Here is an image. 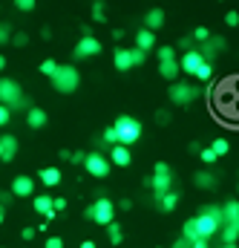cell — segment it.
Wrapping results in <instances>:
<instances>
[{"label": "cell", "mask_w": 239, "mask_h": 248, "mask_svg": "<svg viewBox=\"0 0 239 248\" xmlns=\"http://www.w3.org/2000/svg\"><path fill=\"white\" fill-rule=\"evenodd\" d=\"M9 38H12L9 26H6V23H0V46H3V44H9Z\"/></svg>", "instance_id": "obj_40"}, {"label": "cell", "mask_w": 239, "mask_h": 248, "mask_svg": "<svg viewBox=\"0 0 239 248\" xmlns=\"http://www.w3.org/2000/svg\"><path fill=\"white\" fill-rule=\"evenodd\" d=\"M162 26H164V9H150V12L144 15V29L156 32V29H162Z\"/></svg>", "instance_id": "obj_15"}, {"label": "cell", "mask_w": 239, "mask_h": 248, "mask_svg": "<svg viewBox=\"0 0 239 248\" xmlns=\"http://www.w3.org/2000/svg\"><path fill=\"white\" fill-rule=\"evenodd\" d=\"M44 248H63V240H60V237H49Z\"/></svg>", "instance_id": "obj_42"}, {"label": "cell", "mask_w": 239, "mask_h": 248, "mask_svg": "<svg viewBox=\"0 0 239 248\" xmlns=\"http://www.w3.org/2000/svg\"><path fill=\"white\" fill-rule=\"evenodd\" d=\"M199 159H202L205 165H213V162H216L219 156H216V153H213L210 147H199Z\"/></svg>", "instance_id": "obj_32"}, {"label": "cell", "mask_w": 239, "mask_h": 248, "mask_svg": "<svg viewBox=\"0 0 239 248\" xmlns=\"http://www.w3.org/2000/svg\"><path fill=\"white\" fill-rule=\"evenodd\" d=\"M116 208H121V211H130V208H133V199H119V202H116Z\"/></svg>", "instance_id": "obj_46"}, {"label": "cell", "mask_w": 239, "mask_h": 248, "mask_svg": "<svg viewBox=\"0 0 239 248\" xmlns=\"http://www.w3.org/2000/svg\"><path fill=\"white\" fill-rule=\"evenodd\" d=\"M52 208H55V211H66V199H63V196H58V199H52Z\"/></svg>", "instance_id": "obj_44"}, {"label": "cell", "mask_w": 239, "mask_h": 248, "mask_svg": "<svg viewBox=\"0 0 239 248\" xmlns=\"http://www.w3.org/2000/svg\"><path fill=\"white\" fill-rule=\"evenodd\" d=\"M113 66H116L119 72H127V69H133V61H130V49H116V55H113Z\"/></svg>", "instance_id": "obj_19"}, {"label": "cell", "mask_w": 239, "mask_h": 248, "mask_svg": "<svg viewBox=\"0 0 239 248\" xmlns=\"http://www.w3.org/2000/svg\"><path fill=\"white\" fill-rule=\"evenodd\" d=\"M202 61H205V58H202V52H199V49H187V52L181 55V61H179V69H181V72H187V75H193V72L199 69V63H202Z\"/></svg>", "instance_id": "obj_12"}, {"label": "cell", "mask_w": 239, "mask_h": 248, "mask_svg": "<svg viewBox=\"0 0 239 248\" xmlns=\"http://www.w3.org/2000/svg\"><path fill=\"white\" fill-rule=\"evenodd\" d=\"M130 61H133V66H141V63L147 61V52H141V49H130Z\"/></svg>", "instance_id": "obj_33"}, {"label": "cell", "mask_w": 239, "mask_h": 248, "mask_svg": "<svg viewBox=\"0 0 239 248\" xmlns=\"http://www.w3.org/2000/svg\"><path fill=\"white\" fill-rule=\"evenodd\" d=\"M55 66H58V61H52V58H46V61L41 63L38 69H41V75H52V72H55Z\"/></svg>", "instance_id": "obj_35"}, {"label": "cell", "mask_w": 239, "mask_h": 248, "mask_svg": "<svg viewBox=\"0 0 239 248\" xmlns=\"http://www.w3.org/2000/svg\"><path fill=\"white\" fill-rule=\"evenodd\" d=\"M225 46H228V41H225L222 35H210L208 41H202V49H199V52H202V58H205V61L210 63L219 52H225Z\"/></svg>", "instance_id": "obj_9"}, {"label": "cell", "mask_w": 239, "mask_h": 248, "mask_svg": "<svg viewBox=\"0 0 239 248\" xmlns=\"http://www.w3.org/2000/svg\"><path fill=\"white\" fill-rule=\"evenodd\" d=\"M3 69H6V58H3V55H0V72H3Z\"/></svg>", "instance_id": "obj_55"}, {"label": "cell", "mask_w": 239, "mask_h": 248, "mask_svg": "<svg viewBox=\"0 0 239 248\" xmlns=\"http://www.w3.org/2000/svg\"><path fill=\"white\" fill-rule=\"evenodd\" d=\"M190 248H210V240H205V237H196V240H190Z\"/></svg>", "instance_id": "obj_41"}, {"label": "cell", "mask_w": 239, "mask_h": 248, "mask_svg": "<svg viewBox=\"0 0 239 248\" xmlns=\"http://www.w3.org/2000/svg\"><path fill=\"white\" fill-rule=\"evenodd\" d=\"M193 185L196 187H213L216 185V176L210 170H199V173H193Z\"/></svg>", "instance_id": "obj_21"}, {"label": "cell", "mask_w": 239, "mask_h": 248, "mask_svg": "<svg viewBox=\"0 0 239 248\" xmlns=\"http://www.w3.org/2000/svg\"><path fill=\"white\" fill-rule=\"evenodd\" d=\"M49 78H52V87H55L58 93H63V95L75 93L78 84H81V75H78V69H75L72 63H58L55 72H52Z\"/></svg>", "instance_id": "obj_2"}, {"label": "cell", "mask_w": 239, "mask_h": 248, "mask_svg": "<svg viewBox=\"0 0 239 248\" xmlns=\"http://www.w3.org/2000/svg\"><path fill=\"white\" fill-rule=\"evenodd\" d=\"M9 193L17 196V199L32 196V193H35V179H32V176H23V173L15 176V179H12V187H9Z\"/></svg>", "instance_id": "obj_10"}, {"label": "cell", "mask_w": 239, "mask_h": 248, "mask_svg": "<svg viewBox=\"0 0 239 248\" xmlns=\"http://www.w3.org/2000/svg\"><path fill=\"white\" fill-rule=\"evenodd\" d=\"M0 104H6L9 110H15V107H23V104H26L23 90H20V84H17V81H12V78H0Z\"/></svg>", "instance_id": "obj_5"}, {"label": "cell", "mask_w": 239, "mask_h": 248, "mask_svg": "<svg viewBox=\"0 0 239 248\" xmlns=\"http://www.w3.org/2000/svg\"><path fill=\"white\" fill-rule=\"evenodd\" d=\"M84 156H87V153H81V150H78V153H69V162H75V165H81V162H84Z\"/></svg>", "instance_id": "obj_47"}, {"label": "cell", "mask_w": 239, "mask_h": 248, "mask_svg": "<svg viewBox=\"0 0 239 248\" xmlns=\"http://www.w3.org/2000/svg\"><path fill=\"white\" fill-rule=\"evenodd\" d=\"M81 165H84L87 173L95 176V179H104V176H110V170H113V165H110V159H107L104 153H87Z\"/></svg>", "instance_id": "obj_6"}, {"label": "cell", "mask_w": 239, "mask_h": 248, "mask_svg": "<svg viewBox=\"0 0 239 248\" xmlns=\"http://www.w3.org/2000/svg\"><path fill=\"white\" fill-rule=\"evenodd\" d=\"M3 219H6V208L0 205V225H3Z\"/></svg>", "instance_id": "obj_54"}, {"label": "cell", "mask_w": 239, "mask_h": 248, "mask_svg": "<svg viewBox=\"0 0 239 248\" xmlns=\"http://www.w3.org/2000/svg\"><path fill=\"white\" fill-rule=\"evenodd\" d=\"M55 217H58V211H55V208H49V211H46V214H44V219H46V222H52V219H55Z\"/></svg>", "instance_id": "obj_51"}, {"label": "cell", "mask_w": 239, "mask_h": 248, "mask_svg": "<svg viewBox=\"0 0 239 248\" xmlns=\"http://www.w3.org/2000/svg\"><path fill=\"white\" fill-rule=\"evenodd\" d=\"M113 130H116V141L119 144H127V147L141 139V122L133 119V116H119L116 124H113Z\"/></svg>", "instance_id": "obj_3"}, {"label": "cell", "mask_w": 239, "mask_h": 248, "mask_svg": "<svg viewBox=\"0 0 239 248\" xmlns=\"http://www.w3.org/2000/svg\"><path fill=\"white\" fill-rule=\"evenodd\" d=\"M92 20H95V23H104V20H107V9H104L101 0L92 3Z\"/></svg>", "instance_id": "obj_27"}, {"label": "cell", "mask_w": 239, "mask_h": 248, "mask_svg": "<svg viewBox=\"0 0 239 248\" xmlns=\"http://www.w3.org/2000/svg\"><path fill=\"white\" fill-rule=\"evenodd\" d=\"M101 52V41L95 38V35H81V41L75 44V61H84V58H92V55H98Z\"/></svg>", "instance_id": "obj_7"}, {"label": "cell", "mask_w": 239, "mask_h": 248, "mask_svg": "<svg viewBox=\"0 0 239 248\" xmlns=\"http://www.w3.org/2000/svg\"><path fill=\"white\" fill-rule=\"evenodd\" d=\"M190 38H193L196 44H202V41H208V38H210V29H208V26H196Z\"/></svg>", "instance_id": "obj_30"}, {"label": "cell", "mask_w": 239, "mask_h": 248, "mask_svg": "<svg viewBox=\"0 0 239 248\" xmlns=\"http://www.w3.org/2000/svg\"><path fill=\"white\" fill-rule=\"evenodd\" d=\"M222 219L228 222V225H234L239 219V202H225L222 205Z\"/></svg>", "instance_id": "obj_22"}, {"label": "cell", "mask_w": 239, "mask_h": 248, "mask_svg": "<svg viewBox=\"0 0 239 248\" xmlns=\"http://www.w3.org/2000/svg\"><path fill=\"white\" fill-rule=\"evenodd\" d=\"M170 248H190V240H184V237H179V240H176V243H173Z\"/></svg>", "instance_id": "obj_50"}, {"label": "cell", "mask_w": 239, "mask_h": 248, "mask_svg": "<svg viewBox=\"0 0 239 248\" xmlns=\"http://www.w3.org/2000/svg\"><path fill=\"white\" fill-rule=\"evenodd\" d=\"M9 44H15V46L20 49V46H26V44H29V35H26V32H17V35H12V38H9Z\"/></svg>", "instance_id": "obj_34"}, {"label": "cell", "mask_w": 239, "mask_h": 248, "mask_svg": "<svg viewBox=\"0 0 239 248\" xmlns=\"http://www.w3.org/2000/svg\"><path fill=\"white\" fill-rule=\"evenodd\" d=\"M156 55H159V61H173V58H176V49H173V46H159Z\"/></svg>", "instance_id": "obj_31"}, {"label": "cell", "mask_w": 239, "mask_h": 248, "mask_svg": "<svg viewBox=\"0 0 239 248\" xmlns=\"http://www.w3.org/2000/svg\"><path fill=\"white\" fill-rule=\"evenodd\" d=\"M104 228H107V240H110L113 246H121V240H124V231H121L119 222L113 219V222H110V225H104Z\"/></svg>", "instance_id": "obj_23"}, {"label": "cell", "mask_w": 239, "mask_h": 248, "mask_svg": "<svg viewBox=\"0 0 239 248\" xmlns=\"http://www.w3.org/2000/svg\"><path fill=\"white\" fill-rule=\"evenodd\" d=\"M84 217L92 219V222H98V225H110V222L116 219V202L107 199V196H101V199H95L90 208H84Z\"/></svg>", "instance_id": "obj_4"}, {"label": "cell", "mask_w": 239, "mask_h": 248, "mask_svg": "<svg viewBox=\"0 0 239 248\" xmlns=\"http://www.w3.org/2000/svg\"><path fill=\"white\" fill-rule=\"evenodd\" d=\"M225 23H228V26H239V12H234V9H231V12L225 15Z\"/></svg>", "instance_id": "obj_39"}, {"label": "cell", "mask_w": 239, "mask_h": 248, "mask_svg": "<svg viewBox=\"0 0 239 248\" xmlns=\"http://www.w3.org/2000/svg\"><path fill=\"white\" fill-rule=\"evenodd\" d=\"M219 234H222V243H225V246H234V243L239 240V231L234 228V225H228V222L219 228Z\"/></svg>", "instance_id": "obj_24"}, {"label": "cell", "mask_w": 239, "mask_h": 248, "mask_svg": "<svg viewBox=\"0 0 239 248\" xmlns=\"http://www.w3.org/2000/svg\"><path fill=\"white\" fill-rule=\"evenodd\" d=\"M234 228H237V231H239V219H237V222H234Z\"/></svg>", "instance_id": "obj_56"}, {"label": "cell", "mask_w": 239, "mask_h": 248, "mask_svg": "<svg viewBox=\"0 0 239 248\" xmlns=\"http://www.w3.org/2000/svg\"><path fill=\"white\" fill-rule=\"evenodd\" d=\"M35 3H38V0H15V9H20V12H32Z\"/></svg>", "instance_id": "obj_36"}, {"label": "cell", "mask_w": 239, "mask_h": 248, "mask_svg": "<svg viewBox=\"0 0 239 248\" xmlns=\"http://www.w3.org/2000/svg\"><path fill=\"white\" fill-rule=\"evenodd\" d=\"M20 237H23L26 243H29V240H35V228H23V231H20Z\"/></svg>", "instance_id": "obj_48"}, {"label": "cell", "mask_w": 239, "mask_h": 248, "mask_svg": "<svg viewBox=\"0 0 239 248\" xmlns=\"http://www.w3.org/2000/svg\"><path fill=\"white\" fill-rule=\"evenodd\" d=\"M46 122H49L46 110H41V107H29V110H26V124H29L32 130H41V127H46Z\"/></svg>", "instance_id": "obj_14"}, {"label": "cell", "mask_w": 239, "mask_h": 248, "mask_svg": "<svg viewBox=\"0 0 239 248\" xmlns=\"http://www.w3.org/2000/svg\"><path fill=\"white\" fill-rule=\"evenodd\" d=\"M176 205H179V193H176V190L170 187V190H167V193H164V196L159 199V208L170 214V211H176Z\"/></svg>", "instance_id": "obj_20"}, {"label": "cell", "mask_w": 239, "mask_h": 248, "mask_svg": "<svg viewBox=\"0 0 239 248\" xmlns=\"http://www.w3.org/2000/svg\"><path fill=\"white\" fill-rule=\"evenodd\" d=\"M38 179L44 182V187H55V185H60V170L58 168H41V173H38Z\"/></svg>", "instance_id": "obj_18"}, {"label": "cell", "mask_w": 239, "mask_h": 248, "mask_svg": "<svg viewBox=\"0 0 239 248\" xmlns=\"http://www.w3.org/2000/svg\"><path fill=\"white\" fill-rule=\"evenodd\" d=\"M156 46V32H150V29H141L138 35H135V49H141V52H150Z\"/></svg>", "instance_id": "obj_16"}, {"label": "cell", "mask_w": 239, "mask_h": 248, "mask_svg": "<svg viewBox=\"0 0 239 248\" xmlns=\"http://www.w3.org/2000/svg\"><path fill=\"white\" fill-rule=\"evenodd\" d=\"M153 173H170V165H167V162H156Z\"/></svg>", "instance_id": "obj_43"}, {"label": "cell", "mask_w": 239, "mask_h": 248, "mask_svg": "<svg viewBox=\"0 0 239 248\" xmlns=\"http://www.w3.org/2000/svg\"><path fill=\"white\" fill-rule=\"evenodd\" d=\"M81 248H98V246H95L92 240H84V243H81Z\"/></svg>", "instance_id": "obj_53"}, {"label": "cell", "mask_w": 239, "mask_h": 248, "mask_svg": "<svg viewBox=\"0 0 239 248\" xmlns=\"http://www.w3.org/2000/svg\"><path fill=\"white\" fill-rule=\"evenodd\" d=\"M210 150H213L216 156H225V153L231 150V144H228V139H213V144H210Z\"/></svg>", "instance_id": "obj_28"}, {"label": "cell", "mask_w": 239, "mask_h": 248, "mask_svg": "<svg viewBox=\"0 0 239 248\" xmlns=\"http://www.w3.org/2000/svg\"><path fill=\"white\" fill-rule=\"evenodd\" d=\"M181 237H184V240H196V237H199V231H196V219H187V222H184Z\"/></svg>", "instance_id": "obj_29"}, {"label": "cell", "mask_w": 239, "mask_h": 248, "mask_svg": "<svg viewBox=\"0 0 239 248\" xmlns=\"http://www.w3.org/2000/svg\"><path fill=\"white\" fill-rule=\"evenodd\" d=\"M9 119H12V110H9L6 104H0V127H6V124H9Z\"/></svg>", "instance_id": "obj_37"}, {"label": "cell", "mask_w": 239, "mask_h": 248, "mask_svg": "<svg viewBox=\"0 0 239 248\" xmlns=\"http://www.w3.org/2000/svg\"><path fill=\"white\" fill-rule=\"evenodd\" d=\"M222 248H237V243H234V246H222Z\"/></svg>", "instance_id": "obj_57"}, {"label": "cell", "mask_w": 239, "mask_h": 248, "mask_svg": "<svg viewBox=\"0 0 239 248\" xmlns=\"http://www.w3.org/2000/svg\"><path fill=\"white\" fill-rule=\"evenodd\" d=\"M156 122H162V124H167V122H170V116H167V113H159V116H156Z\"/></svg>", "instance_id": "obj_52"}, {"label": "cell", "mask_w": 239, "mask_h": 248, "mask_svg": "<svg viewBox=\"0 0 239 248\" xmlns=\"http://www.w3.org/2000/svg\"><path fill=\"white\" fill-rule=\"evenodd\" d=\"M193 75H196V78H199V81H205V84H208V81H210V78H213V63L202 61V63H199V69H196V72H193Z\"/></svg>", "instance_id": "obj_26"}, {"label": "cell", "mask_w": 239, "mask_h": 248, "mask_svg": "<svg viewBox=\"0 0 239 248\" xmlns=\"http://www.w3.org/2000/svg\"><path fill=\"white\" fill-rule=\"evenodd\" d=\"M113 150H110V165H116V168H127L130 162H133V156H130V147L127 144H110Z\"/></svg>", "instance_id": "obj_11"}, {"label": "cell", "mask_w": 239, "mask_h": 248, "mask_svg": "<svg viewBox=\"0 0 239 248\" xmlns=\"http://www.w3.org/2000/svg\"><path fill=\"white\" fill-rule=\"evenodd\" d=\"M196 95H199V90H196L193 84H173V87H170V101H173L176 107H187Z\"/></svg>", "instance_id": "obj_8"}, {"label": "cell", "mask_w": 239, "mask_h": 248, "mask_svg": "<svg viewBox=\"0 0 239 248\" xmlns=\"http://www.w3.org/2000/svg\"><path fill=\"white\" fill-rule=\"evenodd\" d=\"M0 205L6 208V205H12V193H6V190H0Z\"/></svg>", "instance_id": "obj_49"}, {"label": "cell", "mask_w": 239, "mask_h": 248, "mask_svg": "<svg viewBox=\"0 0 239 248\" xmlns=\"http://www.w3.org/2000/svg\"><path fill=\"white\" fill-rule=\"evenodd\" d=\"M193 44H196L193 38H181V41H179V49H184V52H187V49H193Z\"/></svg>", "instance_id": "obj_45"}, {"label": "cell", "mask_w": 239, "mask_h": 248, "mask_svg": "<svg viewBox=\"0 0 239 248\" xmlns=\"http://www.w3.org/2000/svg\"><path fill=\"white\" fill-rule=\"evenodd\" d=\"M101 139H104V144H119V141H116V130H113V127H107Z\"/></svg>", "instance_id": "obj_38"}, {"label": "cell", "mask_w": 239, "mask_h": 248, "mask_svg": "<svg viewBox=\"0 0 239 248\" xmlns=\"http://www.w3.org/2000/svg\"><path fill=\"white\" fill-rule=\"evenodd\" d=\"M17 156V139L15 136H0V162H12Z\"/></svg>", "instance_id": "obj_13"}, {"label": "cell", "mask_w": 239, "mask_h": 248, "mask_svg": "<svg viewBox=\"0 0 239 248\" xmlns=\"http://www.w3.org/2000/svg\"><path fill=\"white\" fill-rule=\"evenodd\" d=\"M32 208H35V211H38V214L44 217V214H46V211L52 208V196H46V193H41V196H35V202H32Z\"/></svg>", "instance_id": "obj_25"}, {"label": "cell", "mask_w": 239, "mask_h": 248, "mask_svg": "<svg viewBox=\"0 0 239 248\" xmlns=\"http://www.w3.org/2000/svg\"><path fill=\"white\" fill-rule=\"evenodd\" d=\"M193 219H196V231H199V237H205V240H210L213 234H219V228L225 225V219H222V208H219V205H205V208H199V214H196Z\"/></svg>", "instance_id": "obj_1"}, {"label": "cell", "mask_w": 239, "mask_h": 248, "mask_svg": "<svg viewBox=\"0 0 239 248\" xmlns=\"http://www.w3.org/2000/svg\"><path fill=\"white\" fill-rule=\"evenodd\" d=\"M179 61L173 58V61H159V75L164 78V81H176L179 78Z\"/></svg>", "instance_id": "obj_17"}]
</instances>
